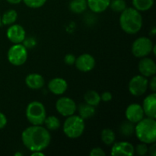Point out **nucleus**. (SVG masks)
<instances>
[{
    "label": "nucleus",
    "mask_w": 156,
    "mask_h": 156,
    "mask_svg": "<svg viewBox=\"0 0 156 156\" xmlns=\"http://www.w3.org/2000/svg\"><path fill=\"white\" fill-rule=\"evenodd\" d=\"M21 141L31 152L44 151L51 142V135L48 129L42 125H32L22 132Z\"/></svg>",
    "instance_id": "f257e3e1"
},
{
    "label": "nucleus",
    "mask_w": 156,
    "mask_h": 156,
    "mask_svg": "<svg viewBox=\"0 0 156 156\" xmlns=\"http://www.w3.org/2000/svg\"><path fill=\"white\" fill-rule=\"evenodd\" d=\"M120 26L128 34H137L143 27V17L133 7L126 8L120 16Z\"/></svg>",
    "instance_id": "f03ea898"
},
{
    "label": "nucleus",
    "mask_w": 156,
    "mask_h": 156,
    "mask_svg": "<svg viewBox=\"0 0 156 156\" xmlns=\"http://www.w3.org/2000/svg\"><path fill=\"white\" fill-rule=\"evenodd\" d=\"M136 136L141 143L152 144L156 141V121L155 119L146 117L136 123Z\"/></svg>",
    "instance_id": "7ed1b4c3"
},
{
    "label": "nucleus",
    "mask_w": 156,
    "mask_h": 156,
    "mask_svg": "<svg viewBox=\"0 0 156 156\" xmlns=\"http://www.w3.org/2000/svg\"><path fill=\"white\" fill-rule=\"evenodd\" d=\"M85 128V120L75 114L67 117L62 126L64 134L70 139L79 138L83 134Z\"/></svg>",
    "instance_id": "20e7f679"
},
{
    "label": "nucleus",
    "mask_w": 156,
    "mask_h": 156,
    "mask_svg": "<svg viewBox=\"0 0 156 156\" xmlns=\"http://www.w3.org/2000/svg\"><path fill=\"white\" fill-rule=\"evenodd\" d=\"M25 115L31 125H43L47 117V111L41 102L34 101L28 104L26 108Z\"/></svg>",
    "instance_id": "39448f33"
},
{
    "label": "nucleus",
    "mask_w": 156,
    "mask_h": 156,
    "mask_svg": "<svg viewBox=\"0 0 156 156\" xmlns=\"http://www.w3.org/2000/svg\"><path fill=\"white\" fill-rule=\"evenodd\" d=\"M27 49L23 44H14L9 48L7 53L9 62L15 66L24 65L27 61Z\"/></svg>",
    "instance_id": "423d86ee"
},
{
    "label": "nucleus",
    "mask_w": 156,
    "mask_h": 156,
    "mask_svg": "<svg viewBox=\"0 0 156 156\" xmlns=\"http://www.w3.org/2000/svg\"><path fill=\"white\" fill-rule=\"evenodd\" d=\"M153 47V43L149 37H140L133 43L131 50L134 56L137 58H143L152 53Z\"/></svg>",
    "instance_id": "0eeeda50"
},
{
    "label": "nucleus",
    "mask_w": 156,
    "mask_h": 156,
    "mask_svg": "<svg viewBox=\"0 0 156 156\" xmlns=\"http://www.w3.org/2000/svg\"><path fill=\"white\" fill-rule=\"evenodd\" d=\"M149 88V80L142 75L133 76L128 84L129 93L135 97H140L144 94Z\"/></svg>",
    "instance_id": "6e6552de"
},
{
    "label": "nucleus",
    "mask_w": 156,
    "mask_h": 156,
    "mask_svg": "<svg viewBox=\"0 0 156 156\" xmlns=\"http://www.w3.org/2000/svg\"><path fill=\"white\" fill-rule=\"evenodd\" d=\"M56 109L60 115L67 117L76 114L77 105L70 98L61 97L56 101Z\"/></svg>",
    "instance_id": "1a4fd4ad"
},
{
    "label": "nucleus",
    "mask_w": 156,
    "mask_h": 156,
    "mask_svg": "<svg viewBox=\"0 0 156 156\" xmlns=\"http://www.w3.org/2000/svg\"><path fill=\"white\" fill-rule=\"evenodd\" d=\"M134 146L126 141L117 142L112 144L111 155L113 156H133Z\"/></svg>",
    "instance_id": "9d476101"
},
{
    "label": "nucleus",
    "mask_w": 156,
    "mask_h": 156,
    "mask_svg": "<svg viewBox=\"0 0 156 156\" xmlns=\"http://www.w3.org/2000/svg\"><path fill=\"white\" fill-rule=\"evenodd\" d=\"M6 35L8 39L14 44H22L26 38V31L20 24H13L8 28Z\"/></svg>",
    "instance_id": "9b49d317"
},
{
    "label": "nucleus",
    "mask_w": 156,
    "mask_h": 156,
    "mask_svg": "<svg viewBox=\"0 0 156 156\" xmlns=\"http://www.w3.org/2000/svg\"><path fill=\"white\" fill-rule=\"evenodd\" d=\"M75 65L79 71L82 73H88L95 66V59L91 54L83 53L76 58Z\"/></svg>",
    "instance_id": "f8f14e48"
},
{
    "label": "nucleus",
    "mask_w": 156,
    "mask_h": 156,
    "mask_svg": "<svg viewBox=\"0 0 156 156\" xmlns=\"http://www.w3.org/2000/svg\"><path fill=\"white\" fill-rule=\"evenodd\" d=\"M125 116L126 120L136 124L142 119L144 118L145 114L143 107L139 104H131L126 108Z\"/></svg>",
    "instance_id": "ddd939ff"
},
{
    "label": "nucleus",
    "mask_w": 156,
    "mask_h": 156,
    "mask_svg": "<svg viewBox=\"0 0 156 156\" xmlns=\"http://www.w3.org/2000/svg\"><path fill=\"white\" fill-rule=\"evenodd\" d=\"M138 69L140 75L146 78L155 76L156 73V64L155 61L146 56L142 58L139 62Z\"/></svg>",
    "instance_id": "4468645a"
},
{
    "label": "nucleus",
    "mask_w": 156,
    "mask_h": 156,
    "mask_svg": "<svg viewBox=\"0 0 156 156\" xmlns=\"http://www.w3.org/2000/svg\"><path fill=\"white\" fill-rule=\"evenodd\" d=\"M143 109L144 114L147 117L156 118V93L153 92L145 98L143 102Z\"/></svg>",
    "instance_id": "2eb2a0df"
},
{
    "label": "nucleus",
    "mask_w": 156,
    "mask_h": 156,
    "mask_svg": "<svg viewBox=\"0 0 156 156\" xmlns=\"http://www.w3.org/2000/svg\"><path fill=\"white\" fill-rule=\"evenodd\" d=\"M68 88V84L64 79L56 77L52 79L48 82L49 91L56 95H61L66 91Z\"/></svg>",
    "instance_id": "dca6fc26"
},
{
    "label": "nucleus",
    "mask_w": 156,
    "mask_h": 156,
    "mask_svg": "<svg viewBox=\"0 0 156 156\" xmlns=\"http://www.w3.org/2000/svg\"><path fill=\"white\" fill-rule=\"evenodd\" d=\"M25 84L29 88L32 90L41 89L45 84V80L41 74L30 73L25 78Z\"/></svg>",
    "instance_id": "f3484780"
},
{
    "label": "nucleus",
    "mask_w": 156,
    "mask_h": 156,
    "mask_svg": "<svg viewBox=\"0 0 156 156\" xmlns=\"http://www.w3.org/2000/svg\"><path fill=\"white\" fill-rule=\"evenodd\" d=\"M111 0H87L88 7L94 13H101L109 7Z\"/></svg>",
    "instance_id": "a211bd4d"
},
{
    "label": "nucleus",
    "mask_w": 156,
    "mask_h": 156,
    "mask_svg": "<svg viewBox=\"0 0 156 156\" xmlns=\"http://www.w3.org/2000/svg\"><path fill=\"white\" fill-rule=\"evenodd\" d=\"M79 115L84 120L91 118L95 114V107L91 106L87 103H82L78 107Z\"/></svg>",
    "instance_id": "6ab92c4d"
},
{
    "label": "nucleus",
    "mask_w": 156,
    "mask_h": 156,
    "mask_svg": "<svg viewBox=\"0 0 156 156\" xmlns=\"http://www.w3.org/2000/svg\"><path fill=\"white\" fill-rule=\"evenodd\" d=\"M69 10L75 14H82L88 8L87 0H71L69 5Z\"/></svg>",
    "instance_id": "aec40b11"
},
{
    "label": "nucleus",
    "mask_w": 156,
    "mask_h": 156,
    "mask_svg": "<svg viewBox=\"0 0 156 156\" xmlns=\"http://www.w3.org/2000/svg\"><path fill=\"white\" fill-rule=\"evenodd\" d=\"M84 100L85 103L94 107L98 106L101 101V95L94 90H89L87 91L84 95Z\"/></svg>",
    "instance_id": "412c9836"
},
{
    "label": "nucleus",
    "mask_w": 156,
    "mask_h": 156,
    "mask_svg": "<svg viewBox=\"0 0 156 156\" xmlns=\"http://www.w3.org/2000/svg\"><path fill=\"white\" fill-rule=\"evenodd\" d=\"M18 18V13L14 9L6 11L2 16H1V22L4 25H12L15 24Z\"/></svg>",
    "instance_id": "4be33fe9"
},
{
    "label": "nucleus",
    "mask_w": 156,
    "mask_h": 156,
    "mask_svg": "<svg viewBox=\"0 0 156 156\" xmlns=\"http://www.w3.org/2000/svg\"><path fill=\"white\" fill-rule=\"evenodd\" d=\"M134 9L139 12H146L154 5V0H132Z\"/></svg>",
    "instance_id": "5701e85b"
},
{
    "label": "nucleus",
    "mask_w": 156,
    "mask_h": 156,
    "mask_svg": "<svg viewBox=\"0 0 156 156\" xmlns=\"http://www.w3.org/2000/svg\"><path fill=\"white\" fill-rule=\"evenodd\" d=\"M101 138L102 142L107 146H112L113 143L115 142V133L114 131L110 128H105L101 131Z\"/></svg>",
    "instance_id": "b1692460"
},
{
    "label": "nucleus",
    "mask_w": 156,
    "mask_h": 156,
    "mask_svg": "<svg viewBox=\"0 0 156 156\" xmlns=\"http://www.w3.org/2000/svg\"><path fill=\"white\" fill-rule=\"evenodd\" d=\"M120 132L124 136H130L135 133V123L126 120L123 122L120 126Z\"/></svg>",
    "instance_id": "393cba45"
},
{
    "label": "nucleus",
    "mask_w": 156,
    "mask_h": 156,
    "mask_svg": "<svg viewBox=\"0 0 156 156\" xmlns=\"http://www.w3.org/2000/svg\"><path fill=\"white\" fill-rule=\"evenodd\" d=\"M44 124L48 130L54 131L60 127V121L56 116H49L46 117Z\"/></svg>",
    "instance_id": "a878e982"
},
{
    "label": "nucleus",
    "mask_w": 156,
    "mask_h": 156,
    "mask_svg": "<svg viewBox=\"0 0 156 156\" xmlns=\"http://www.w3.org/2000/svg\"><path fill=\"white\" fill-rule=\"evenodd\" d=\"M109 7L114 12L121 13L126 8V3L125 0H111Z\"/></svg>",
    "instance_id": "bb28decb"
},
{
    "label": "nucleus",
    "mask_w": 156,
    "mask_h": 156,
    "mask_svg": "<svg viewBox=\"0 0 156 156\" xmlns=\"http://www.w3.org/2000/svg\"><path fill=\"white\" fill-rule=\"evenodd\" d=\"M26 6L30 9H39L45 5L47 0H22Z\"/></svg>",
    "instance_id": "cd10ccee"
},
{
    "label": "nucleus",
    "mask_w": 156,
    "mask_h": 156,
    "mask_svg": "<svg viewBox=\"0 0 156 156\" xmlns=\"http://www.w3.org/2000/svg\"><path fill=\"white\" fill-rule=\"evenodd\" d=\"M148 149H149V147H148L147 144L140 142V143H139L136 147H134V152L136 155L144 156L148 153Z\"/></svg>",
    "instance_id": "c85d7f7f"
},
{
    "label": "nucleus",
    "mask_w": 156,
    "mask_h": 156,
    "mask_svg": "<svg viewBox=\"0 0 156 156\" xmlns=\"http://www.w3.org/2000/svg\"><path fill=\"white\" fill-rule=\"evenodd\" d=\"M76 59V57L74 55L72 54V53H68V54L66 55L65 57H64V62H65V63L66 64V65L72 66L75 64Z\"/></svg>",
    "instance_id": "c756f323"
},
{
    "label": "nucleus",
    "mask_w": 156,
    "mask_h": 156,
    "mask_svg": "<svg viewBox=\"0 0 156 156\" xmlns=\"http://www.w3.org/2000/svg\"><path fill=\"white\" fill-rule=\"evenodd\" d=\"M89 155L90 156H105L106 155V153L101 148L95 147L91 149Z\"/></svg>",
    "instance_id": "7c9ffc66"
},
{
    "label": "nucleus",
    "mask_w": 156,
    "mask_h": 156,
    "mask_svg": "<svg viewBox=\"0 0 156 156\" xmlns=\"http://www.w3.org/2000/svg\"><path fill=\"white\" fill-rule=\"evenodd\" d=\"M24 43V46L26 47V48H31V47H34L35 44H36V42H35V40L33 39V38H27V39H24V41H23ZM22 43V44H23Z\"/></svg>",
    "instance_id": "2f4dec72"
},
{
    "label": "nucleus",
    "mask_w": 156,
    "mask_h": 156,
    "mask_svg": "<svg viewBox=\"0 0 156 156\" xmlns=\"http://www.w3.org/2000/svg\"><path fill=\"white\" fill-rule=\"evenodd\" d=\"M101 100L104 102H109L112 100V94L110 91H105L101 95Z\"/></svg>",
    "instance_id": "473e14b6"
},
{
    "label": "nucleus",
    "mask_w": 156,
    "mask_h": 156,
    "mask_svg": "<svg viewBox=\"0 0 156 156\" xmlns=\"http://www.w3.org/2000/svg\"><path fill=\"white\" fill-rule=\"evenodd\" d=\"M149 88L152 90V92H155L156 91V76H152V79L150 81H149Z\"/></svg>",
    "instance_id": "72a5a7b5"
},
{
    "label": "nucleus",
    "mask_w": 156,
    "mask_h": 156,
    "mask_svg": "<svg viewBox=\"0 0 156 156\" xmlns=\"http://www.w3.org/2000/svg\"><path fill=\"white\" fill-rule=\"evenodd\" d=\"M7 124V118L3 113L0 112V129H3Z\"/></svg>",
    "instance_id": "f704fd0d"
},
{
    "label": "nucleus",
    "mask_w": 156,
    "mask_h": 156,
    "mask_svg": "<svg viewBox=\"0 0 156 156\" xmlns=\"http://www.w3.org/2000/svg\"><path fill=\"white\" fill-rule=\"evenodd\" d=\"M148 152L151 156H156V144L155 143H152L150 147L148 149Z\"/></svg>",
    "instance_id": "c9c22d12"
},
{
    "label": "nucleus",
    "mask_w": 156,
    "mask_h": 156,
    "mask_svg": "<svg viewBox=\"0 0 156 156\" xmlns=\"http://www.w3.org/2000/svg\"><path fill=\"white\" fill-rule=\"evenodd\" d=\"M44 153H43L42 151H35L32 152L31 156H44Z\"/></svg>",
    "instance_id": "e433bc0d"
},
{
    "label": "nucleus",
    "mask_w": 156,
    "mask_h": 156,
    "mask_svg": "<svg viewBox=\"0 0 156 156\" xmlns=\"http://www.w3.org/2000/svg\"><path fill=\"white\" fill-rule=\"evenodd\" d=\"M9 3L12 5H18L22 2V0H6Z\"/></svg>",
    "instance_id": "4c0bfd02"
},
{
    "label": "nucleus",
    "mask_w": 156,
    "mask_h": 156,
    "mask_svg": "<svg viewBox=\"0 0 156 156\" xmlns=\"http://www.w3.org/2000/svg\"><path fill=\"white\" fill-rule=\"evenodd\" d=\"M15 155H21H21H22V154H21V153H18V152H17V153H15Z\"/></svg>",
    "instance_id": "58836bf2"
},
{
    "label": "nucleus",
    "mask_w": 156,
    "mask_h": 156,
    "mask_svg": "<svg viewBox=\"0 0 156 156\" xmlns=\"http://www.w3.org/2000/svg\"><path fill=\"white\" fill-rule=\"evenodd\" d=\"M2 22H1V15H0V25H1Z\"/></svg>",
    "instance_id": "ea45409f"
}]
</instances>
